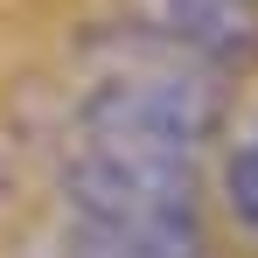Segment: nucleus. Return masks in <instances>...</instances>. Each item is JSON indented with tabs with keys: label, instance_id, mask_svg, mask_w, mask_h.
I'll list each match as a JSON object with an SVG mask.
<instances>
[{
	"label": "nucleus",
	"instance_id": "f257e3e1",
	"mask_svg": "<svg viewBox=\"0 0 258 258\" xmlns=\"http://www.w3.org/2000/svg\"><path fill=\"white\" fill-rule=\"evenodd\" d=\"M77 56H84V91L70 98V119H63L70 147H112V154L203 168V154L230 133V91L203 63L147 42L119 21H98L77 42Z\"/></svg>",
	"mask_w": 258,
	"mask_h": 258
},
{
	"label": "nucleus",
	"instance_id": "f03ea898",
	"mask_svg": "<svg viewBox=\"0 0 258 258\" xmlns=\"http://www.w3.org/2000/svg\"><path fill=\"white\" fill-rule=\"evenodd\" d=\"M56 203H63V230H84V237L147 244V251H210L196 161H154V154H112V147L63 140Z\"/></svg>",
	"mask_w": 258,
	"mask_h": 258
},
{
	"label": "nucleus",
	"instance_id": "7ed1b4c3",
	"mask_svg": "<svg viewBox=\"0 0 258 258\" xmlns=\"http://www.w3.org/2000/svg\"><path fill=\"white\" fill-rule=\"evenodd\" d=\"M112 21L216 70L223 84L258 70V0H112Z\"/></svg>",
	"mask_w": 258,
	"mask_h": 258
},
{
	"label": "nucleus",
	"instance_id": "20e7f679",
	"mask_svg": "<svg viewBox=\"0 0 258 258\" xmlns=\"http://www.w3.org/2000/svg\"><path fill=\"white\" fill-rule=\"evenodd\" d=\"M223 210H230V223L244 237H258V119L244 126V140L223 161Z\"/></svg>",
	"mask_w": 258,
	"mask_h": 258
}]
</instances>
